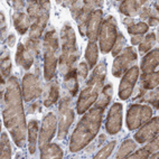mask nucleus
I'll return each mask as SVG.
<instances>
[{
  "instance_id": "nucleus-22",
  "label": "nucleus",
  "mask_w": 159,
  "mask_h": 159,
  "mask_svg": "<svg viewBox=\"0 0 159 159\" xmlns=\"http://www.w3.org/2000/svg\"><path fill=\"white\" fill-rule=\"evenodd\" d=\"M159 51L158 48L149 52L141 61V70L143 73H150L155 71V68L158 66L159 61Z\"/></svg>"
},
{
  "instance_id": "nucleus-12",
  "label": "nucleus",
  "mask_w": 159,
  "mask_h": 159,
  "mask_svg": "<svg viewBox=\"0 0 159 159\" xmlns=\"http://www.w3.org/2000/svg\"><path fill=\"white\" fill-rule=\"evenodd\" d=\"M138 75H139V68L136 65L131 66L125 72L119 85V98L121 100H127L130 98L138 80Z\"/></svg>"
},
{
  "instance_id": "nucleus-46",
  "label": "nucleus",
  "mask_w": 159,
  "mask_h": 159,
  "mask_svg": "<svg viewBox=\"0 0 159 159\" xmlns=\"http://www.w3.org/2000/svg\"><path fill=\"white\" fill-rule=\"evenodd\" d=\"M40 110V107H39V103H34V104H31L28 109V112L29 113H34L36 111H39Z\"/></svg>"
},
{
  "instance_id": "nucleus-14",
  "label": "nucleus",
  "mask_w": 159,
  "mask_h": 159,
  "mask_svg": "<svg viewBox=\"0 0 159 159\" xmlns=\"http://www.w3.org/2000/svg\"><path fill=\"white\" fill-rule=\"evenodd\" d=\"M122 127V104L114 103L109 110L107 121H105V130L109 134H116Z\"/></svg>"
},
{
  "instance_id": "nucleus-47",
  "label": "nucleus",
  "mask_w": 159,
  "mask_h": 159,
  "mask_svg": "<svg viewBox=\"0 0 159 159\" xmlns=\"http://www.w3.org/2000/svg\"><path fill=\"white\" fill-rule=\"evenodd\" d=\"M12 5H14V8L15 9H24L25 8V2L24 1H20V0H17V1H14L12 2Z\"/></svg>"
},
{
  "instance_id": "nucleus-9",
  "label": "nucleus",
  "mask_w": 159,
  "mask_h": 159,
  "mask_svg": "<svg viewBox=\"0 0 159 159\" xmlns=\"http://www.w3.org/2000/svg\"><path fill=\"white\" fill-rule=\"evenodd\" d=\"M73 98L64 95L58 108V139L64 140L68 134V129L74 121V111L71 107Z\"/></svg>"
},
{
  "instance_id": "nucleus-31",
  "label": "nucleus",
  "mask_w": 159,
  "mask_h": 159,
  "mask_svg": "<svg viewBox=\"0 0 159 159\" xmlns=\"http://www.w3.org/2000/svg\"><path fill=\"white\" fill-rule=\"evenodd\" d=\"M0 158L10 159L11 158V147L8 139V134L2 132L1 134V142H0Z\"/></svg>"
},
{
  "instance_id": "nucleus-37",
  "label": "nucleus",
  "mask_w": 159,
  "mask_h": 159,
  "mask_svg": "<svg viewBox=\"0 0 159 159\" xmlns=\"http://www.w3.org/2000/svg\"><path fill=\"white\" fill-rule=\"evenodd\" d=\"M83 6H84V1H72L71 5V14L73 16V19L77 20L80 14L82 12Z\"/></svg>"
},
{
  "instance_id": "nucleus-4",
  "label": "nucleus",
  "mask_w": 159,
  "mask_h": 159,
  "mask_svg": "<svg viewBox=\"0 0 159 159\" xmlns=\"http://www.w3.org/2000/svg\"><path fill=\"white\" fill-rule=\"evenodd\" d=\"M62 38V54L60 56V71L65 75L68 71L73 68V65L80 57L79 49L75 40V34L68 23H65L61 31Z\"/></svg>"
},
{
  "instance_id": "nucleus-41",
  "label": "nucleus",
  "mask_w": 159,
  "mask_h": 159,
  "mask_svg": "<svg viewBox=\"0 0 159 159\" xmlns=\"http://www.w3.org/2000/svg\"><path fill=\"white\" fill-rule=\"evenodd\" d=\"M150 17H157V16H153L152 15V9L150 7H143V8H141L140 18L141 19H147V18H150Z\"/></svg>"
},
{
  "instance_id": "nucleus-18",
  "label": "nucleus",
  "mask_w": 159,
  "mask_h": 159,
  "mask_svg": "<svg viewBox=\"0 0 159 159\" xmlns=\"http://www.w3.org/2000/svg\"><path fill=\"white\" fill-rule=\"evenodd\" d=\"M34 55L31 54L23 43L18 44L17 53H16V63L17 65L21 66L24 70L28 71L34 63Z\"/></svg>"
},
{
  "instance_id": "nucleus-10",
  "label": "nucleus",
  "mask_w": 159,
  "mask_h": 159,
  "mask_svg": "<svg viewBox=\"0 0 159 159\" xmlns=\"http://www.w3.org/2000/svg\"><path fill=\"white\" fill-rule=\"evenodd\" d=\"M137 61V53L132 46L125 47L122 54L116 57L112 65V75L116 77L122 76L132 64Z\"/></svg>"
},
{
  "instance_id": "nucleus-25",
  "label": "nucleus",
  "mask_w": 159,
  "mask_h": 159,
  "mask_svg": "<svg viewBox=\"0 0 159 159\" xmlns=\"http://www.w3.org/2000/svg\"><path fill=\"white\" fill-rule=\"evenodd\" d=\"M134 101H140V102H148L151 105H153L156 109H158V89H153V91L147 92L145 90L139 88V94H137V97L134 98Z\"/></svg>"
},
{
  "instance_id": "nucleus-5",
  "label": "nucleus",
  "mask_w": 159,
  "mask_h": 159,
  "mask_svg": "<svg viewBox=\"0 0 159 159\" xmlns=\"http://www.w3.org/2000/svg\"><path fill=\"white\" fill-rule=\"evenodd\" d=\"M49 9H51V3L48 1H30L29 2L27 11H28L30 21L33 23L30 26L29 38L39 40L48 21Z\"/></svg>"
},
{
  "instance_id": "nucleus-27",
  "label": "nucleus",
  "mask_w": 159,
  "mask_h": 159,
  "mask_svg": "<svg viewBox=\"0 0 159 159\" xmlns=\"http://www.w3.org/2000/svg\"><path fill=\"white\" fill-rule=\"evenodd\" d=\"M64 156L63 149H61L60 146L56 143H48L47 146L40 149V158L48 159V158H62Z\"/></svg>"
},
{
  "instance_id": "nucleus-49",
  "label": "nucleus",
  "mask_w": 159,
  "mask_h": 159,
  "mask_svg": "<svg viewBox=\"0 0 159 159\" xmlns=\"http://www.w3.org/2000/svg\"><path fill=\"white\" fill-rule=\"evenodd\" d=\"M149 158H151V159H157V158H158V151H157V152H153V155H152V153H150V155H149Z\"/></svg>"
},
{
  "instance_id": "nucleus-23",
  "label": "nucleus",
  "mask_w": 159,
  "mask_h": 159,
  "mask_svg": "<svg viewBox=\"0 0 159 159\" xmlns=\"http://www.w3.org/2000/svg\"><path fill=\"white\" fill-rule=\"evenodd\" d=\"M159 83V73L157 71L150 72V73H143L140 79V89L149 91L158 88Z\"/></svg>"
},
{
  "instance_id": "nucleus-35",
  "label": "nucleus",
  "mask_w": 159,
  "mask_h": 159,
  "mask_svg": "<svg viewBox=\"0 0 159 159\" xmlns=\"http://www.w3.org/2000/svg\"><path fill=\"white\" fill-rule=\"evenodd\" d=\"M149 29V26L145 23H138L137 25H134L128 28V33L131 35H142L147 33Z\"/></svg>"
},
{
  "instance_id": "nucleus-28",
  "label": "nucleus",
  "mask_w": 159,
  "mask_h": 159,
  "mask_svg": "<svg viewBox=\"0 0 159 159\" xmlns=\"http://www.w3.org/2000/svg\"><path fill=\"white\" fill-rule=\"evenodd\" d=\"M98 57H99V54H98V45L95 44V42H90L85 52V58L88 61L89 70H92L95 66V64L98 63Z\"/></svg>"
},
{
  "instance_id": "nucleus-33",
  "label": "nucleus",
  "mask_w": 159,
  "mask_h": 159,
  "mask_svg": "<svg viewBox=\"0 0 159 159\" xmlns=\"http://www.w3.org/2000/svg\"><path fill=\"white\" fill-rule=\"evenodd\" d=\"M116 145V141H114V140L113 141H110L108 145L104 146V147H103L102 149L94 156V158L95 159H107L108 157H110V155L112 153Z\"/></svg>"
},
{
  "instance_id": "nucleus-29",
  "label": "nucleus",
  "mask_w": 159,
  "mask_h": 159,
  "mask_svg": "<svg viewBox=\"0 0 159 159\" xmlns=\"http://www.w3.org/2000/svg\"><path fill=\"white\" fill-rule=\"evenodd\" d=\"M10 71H11L10 54H9V51H5L2 56H1V88L2 89L3 85H5V80L9 77Z\"/></svg>"
},
{
  "instance_id": "nucleus-43",
  "label": "nucleus",
  "mask_w": 159,
  "mask_h": 159,
  "mask_svg": "<svg viewBox=\"0 0 159 159\" xmlns=\"http://www.w3.org/2000/svg\"><path fill=\"white\" fill-rule=\"evenodd\" d=\"M6 20H5V15H3V12H1V37L3 38V36H5V31H6Z\"/></svg>"
},
{
  "instance_id": "nucleus-42",
  "label": "nucleus",
  "mask_w": 159,
  "mask_h": 159,
  "mask_svg": "<svg viewBox=\"0 0 159 159\" xmlns=\"http://www.w3.org/2000/svg\"><path fill=\"white\" fill-rule=\"evenodd\" d=\"M142 39H143V37H142V35H134V36L131 37V43H132V45H139L140 43L142 42Z\"/></svg>"
},
{
  "instance_id": "nucleus-39",
  "label": "nucleus",
  "mask_w": 159,
  "mask_h": 159,
  "mask_svg": "<svg viewBox=\"0 0 159 159\" xmlns=\"http://www.w3.org/2000/svg\"><path fill=\"white\" fill-rule=\"evenodd\" d=\"M89 74V66L86 63H81L77 68V76L80 77V81H84Z\"/></svg>"
},
{
  "instance_id": "nucleus-8",
  "label": "nucleus",
  "mask_w": 159,
  "mask_h": 159,
  "mask_svg": "<svg viewBox=\"0 0 159 159\" xmlns=\"http://www.w3.org/2000/svg\"><path fill=\"white\" fill-rule=\"evenodd\" d=\"M152 116V109L146 104H132L127 112V127L134 131L140 128L143 123L150 120Z\"/></svg>"
},
{
  "instance_id": "nucleus-20",
  "label": "nucleus",
  "mask_w": 159,
  "mask_h": 159,
  "mask_svg": "<svg viewBox=\"0 0 159 159\" xmlns=\"http://www.w3.org/2000/svg\"><path fill=\"white\" fill-rule=\"evenodd\" d=\"M146 1H137V0H125L121 2L119 7V10L121 14L125 15L130 18H134V16L139 14V10L142 8V5H145Z\"/></svg>"
},
{
  "instance_id": "nucleus-50",
  "label": "nucleus",
  "mask_w": 159,
  "mask_h": 159,
  "mask_svg": "<svg viewBox=\"0 0 159 159\" xmlns=\"http://www.w3.org/2000/svg\"><path fill=\"white\" fill-rule=\"evenodd\" d=\"M105 138H107V137H105V134H102V136L100 137V139H99V145H102Z\"/></svg>"
},
{
  "instance_id": "nucleus-21",
  "label": "nucleus",
  "mask_w": 159,
  "mask_h": 159,
  "mask_svg": "<svg viewBox=\"0 0 159 159\" xmlns=\"http://www.w3.org/2000/svg\"><path fill=\"white\" fill-rule=\"evenodd\" d=\"M12 21L16 30L20 35H25L28 29H30V18L28 15L24 14V12H15L12 15Z\"/></svg>"
},
{
  "instance_id": "nucleus-34",
  "label": "nucleus",
  "mask_w": 159,
  "mask_h": 159,
  "mask_svg": "<svg viewBox=\"0 0 159 159\" xmlns=\"http://www.w3.org/2000/svg\"><path fill=\"white\" fill-rule=\"evenodd\" d=\"M125 38L122 34H118L116 36V43H114L113 47H112V55L114 57L118 56V55L122 52V49L125 48Z\"/></svg>"
},
{
  "instance_id": "nucleus-44",
  "label": "nucleus",
  "mask_w": 159,
  "mask_h": 159,
  "mask_svg": "<svg viewBox=\"0 0 159 159\" xmlns=\"http://www.w3.org/2000/svg\"><path fill=\"white\" fill-rule=\"evenodd\" d=\"M6 44L10 46V47H12V46L16 44V36H15V35H12V34L9 35L8 38H7V40H6Z\"/></svg>"
},
{
  "instance_id": "nucleus-17",
  "label": "nucleus",
  "mask_w": 159,
  "mask_h": 159,
  "mask_svg": "<svg viewBox=\"0 0 159 159\" xmlns=\"http://www.w3.org/2000/svg\"><path fill=\"white\" fill-rule=\"evenodd\" d=\"M103 2L102 1H84V6H83L82 12L80 14L79 18H77V24H79V29H80V34L84 36L86 33V24H88V20L90 15L97 10L98 6H102Z\"/></svg>"
},
{
  "instance_id": "nucleus-40",
  "label": "nucleus",
  "mask_w": 159,
  "mask_h": 159,
  "mask_svg": "<svg viewBox=\"0 0 159 159\" xmlns=\"http://www.w3.org/2000/svg\"><path fill=\"white\" fill-rule=\"evenodd\" d=\"M149 155H150V153L148 152L145 148H143V149H140V150L134 152L132 155L130 153L127 158H130V159H132V158H134V159H147V158H149Z\"/></svg>"
},
{
  "instance_id": "nucleus-1",
  "label": "nucleus",
  "mask_w": 159,
  "mask_h": 159,
  "mask_svg": "<svg viewBox=\"0 0 159 159\" xmlns=\"http://www.w3.org/2000/svg\"><path fill=\"white\" fill-rule=\"evenodd\" d=\"M2 118L16 146L24 148L26 142V120L21 104V92L15 76L10 77L7 83Z\"/></svg>"
},
{
  "instance_id": "nucleus-26",
  "label": "nucleus",
  "mask_w": 159,
  "mask_h": 159,
  "mask_svg": "<svg viewBox=\"0 0 159 159\" xmlns=\"http://www.w3.org/2000/svg\"><path fill=\"white\" fill-rule=\"evenodd\" d=\"M58 98H60V86L56 81H53L48 84V91H47V95L44 100V105L46 108H49L51 105L57 102Z\"/></svg>"
},
{
  "instance_id": "nucleus-15",
  "label": "nucleus",
  "mask_w": 159,
  "mask_h": 159,
  "mask_svg": "<svg viewBox=\"0 0 159 159\" xmlns=\"http://www.w3.org/2000/svg\"><path fill=\"white\" fill-rule=\"evenodd\" d=\"M158 116H155L151 120H148L147 122L143 123L141 128L134 134V140L138 143H145V142L150 141L153 137L158 134Z\"/></svg>"
},
{
  "instance_id": "nucleus-11",
  "label": "nucleus",
  "mask_w": 159,
  "mask_h": 159,
  "mask_svg": "<svg viewBox=\"0 0 159 159\" xmlns=\"http://www.w3.org/2000/svg\"><path fill=\"white\" fill-rule=\"evenodd\" d=\"M43 93L42 81L38 75L34 73L26 74L23 79V99L26 102L39 98Z\"/></svg>"
},
{
  "instance_id": "nucleus-48",
  "label": "nucleus",
  "mask_w": 159,
  "mask_h": 159,
  "mask_svg": "<svg viewBox=\"0 0 159 159\" xmlns=\"http://www.w3.org/2000/svg\"><path fill=\"white\" fill-rule=\"evenodd\" d=\"M149 25L155 27L158 25V17H150L149 18Z\"/></svg>"
},
{
  "instance_id": "nucleus-38",
  "label": "nucleus",
  "mask_w": 159,
  "mask_h": 159,
  "mask_svg": "<svg viewBox=\"0 0 159 159\" xmlns=\"http://www.w3.org/2000/svg\"><path fill=\"white\" fill-rule=\"evenodd\" d=\"M158 148H159V143H158V134H157V136L153 137V140L151 139L150 142L146 146L145 149L149 153H153V152H157V151H158Z\"/></svg>"
},
{
  "instance_id": "nucleus-24",
  "label": "nucleus",
  "mask_w": 159,
  "mask_h": 159,
  "mask_svg": "<svg viewBox=\"0 0 159 159\" xmlns=\"http://www.w3.org/2000/svg\"><path fill=\"white\" fill-rule=\"evenodd\" d=\"M39 122L37 120H30L28 123V150L30 155L36 152L37 136H38V128Z\"/></svg>"
},
{
  "instance_id": "nucleus-7",
  "label": "nucleus",
  "mask_w": 159,
  "mask_h": 159,
  "mask_svg": "<svg viewBox=\"0 0 159 159\" xmlns=\"http://www.w3.org/2000/svg\"><path fill=\"white\" fill-rule=\"evenodd\" d=\"M116 20L113 16H108L107 19L101 25L99 33V39H100V48L103 54L110 53L112 51L114 43H116Z\"/></svg>"
},
{
  "instance_id": "nucleus-36",
  "label": "nucleus",
  "mask_w": 159,
  "mask_h": 159,
  "mask_svg": "<svg viewBox=\"0 0 159 159\" xmlns=\"http://www.w3.org/2000/svg\"><path fill=\"white\" fill-rule=\"evenodd\" d=\"M26 48L30 52L31 54L34 56H37L38 53H39V40H35L31 39V38H28L26 40Z\"/></svg>"
},
{
  "instance_id": "nucleus-2",
  "label": "nucleus",
  "mask_w": 159,
  "mask_h": 159,
  "mask_svg": "<svg viewBox=\"0 0 159 159\" xmlns=\"http://www.w3.org/2000/svg\"><path fill=\"white\" fill-rule=\"evenodd\" d=\"M104 110L105 107L95 103L93 108L90 109L89 112L83 116L71 137V141H70L71 152H77L83 149L97 136L101 127Z\"/></svg>"
},
{
  "instance_id": "nucleus-32",
  "label": "nucleus",
  "mask_w": 159,
  "mask_h": 159,
  "mask_svg": "<svg viewBox=\"0 0 159 159\" xmlns=\"http://www.w3.org/2000/svg\"><path fill=\"white\" fill-rule=\"evenodd\" d=\"M156 34L155 33H150V34H148L147 36L142 39V42L140 43L139 46V52L141 54H145L147 52H149L151 48H152L155 44H156Z\"/></svg>"
},
{
  "instance_id": "nucleus-45",
  "label": "nucleus",
  "mask_w": 159,
  "mask_h": 159,
  "mask_svg": "<svg viewBox=\"0 0 159 159\" xmlns=\"http://www.w3.org/2000/svg\"><path fill=\"white\" fill-rule=\"evenodd\" d=\"M123 24H125L127 27H131V26H134V18H130V17H125L123 18Z\"/></svg>"
},
{
  "instance_id": "nucleus-30",
  "label": "nucleus",
  "mask_w": 159,
  "mask_h": 159,
  "mask_svg": "<svg viewBox=\"0 0 159 159\" xmlns=\"http://www.w3.org/2000/svg\"><path fill=\"white\" fill-rule=\"evenodd\" d=\"M136 142L132 139H127L122 142L121 147L119 148V151L116 155V158H127L131 152H134V150L136 149Z\"/></svg>"
},
{
  "instance_id": "nucleus-3",
  "label": "nucleus",
  "mask_w": 159,
  "mask_h": 159,
  "mask_svg": "<svg viewBox=\"0 0 159 159\" xmlns=\"http://www.w3.org/2000/svg\"><path fill=\"white\" fill-rule=\"evenodd\" d=\"M105 76H107V64L105 62H101L94 70L91 79L89 80L84 89L81 91L76 104V110L79 114H84L91 108L92 104L95 103L99 98V94L103 89Z\"/></svg>"
},
{
  "instance_id": "nucleus-6",
  "label": "nucleus",
  "mask_w": 159,
  "mask_h": 159,
  "mask_svg": "<svg viewBox=\"0 0 159 159\" xmlns=\"http://www.w3.org/2000/svg\"><path fill=\"white\" fill-rule=\"evenodd\" d=\"M57 49L58 40L54 28L46 31L44 36V77L46 81H51L55 75L57 65Z\"/></svg>"
},
{
  "instance_id": "nucleus-19",
  "label": "nucleus",
  "mask_w": 159,
  "mask_h": 159,
  "mask_svg": "<svg viewBox=\"0 0 159 159\" xmlns=\"http://www.w3.org/2000/svg\"><path fill=\"white\" fill-rule=\"evenodd\" d=\"M64 88H65L66 95L74 98L79 92V80H77V70L72 68L71 71L64 75Z\"/></svg>"
},
{
  "instance_id": "nucleus-16",
  "label": "nucleus",
  "mask_w": 159,
  "mask_h": 159,
  "mask_svg": "<svg viewBox=\"0 0 159 159\" xmlns=\"http://www.w3.org/2000/svg\"><path fill=\"white\" fill-rule=\"evenodd\" d=\"M102 19H103V12L101 9H97L94 10L90 17H89L88 24H86V33L85 35L90 39V42H95L99 36L100 28L102 25Z\"/></svg>"
},
{
  "instance_id": "nucleus-13",
  "label": "nucleus",
  "mask_w": 159,
  "mask_h": 159,
  "mask_svg": "<svg viewBox=\"0 0 159 159\" xmlns=\"http://www.w3.org/2000/svg\"><path fill=\"white\" fill-rule=\"evenodd\" d=\"M57 127L56 116L53 112H49L47 116L44 118L43 125H42V130L39 134V140H38V146L39 149H43L45 146H47L55 136V131Z\"/></svg>"
}]
</instances>
